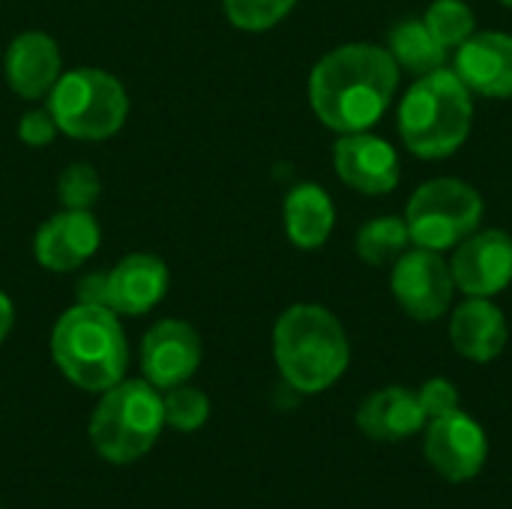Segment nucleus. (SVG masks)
<instances>
[{
	"label": "nucleus",
	"mask_w": 512,
	"mask_h": 509,
	"mask_svg": "<svg viewBox=\"0 0 512 509\" xmlns=\"http://www.w3.org/2000/svg\"><path fill=\"white\" fill-rule=\"evenodd\" d=\"M399 87V66L387 48L348 42L324 54L309 75V102L315 117L339 132H366L390 108Z\"/></svg>",
	"instance_id": "1"
},
{
	"label": "nucleus",
	"mask_w": 512,
	"mask_h": 509,
	"mask_svg": "<svg viewBox=\"0 0 512 509\" xmlns=\"http://www.w3.org/2000/svg\"><path fill=\"white\" fill-rule=\"evenodd\" d=\"M279 375L297 393L330 390L351 363V342L339 318L315 303L288 306L273 327Z\"/></svg>",
	"instance_id": "2"
},
{
	"label": "nucleus",
	"mask_w": 512,
	"mask_h": 509,
	"mask_svg": "<svg viewBox=\"0 0 512 509\" xmlns=\"http://www.w3.org/2000/svg\"><path fill=\"white\" fill-rule=\"evenodd\" d=\"M51 357L60 375L84 393H105L120 384L129 366V345L117 312L99 303L66 309L51 330Z\"/></svg>",
	"instance_id": "3"
},
{
	"label": "nucleus",
	"mask_w": 512,
	"mask_h": 509,
	"mask_svg": "<svg viewBox=\"0 0 512 509\" xmlns=\"http://www.w3.org/2000/svg\"><path fill=\"white\" fill-rule=\"evenodd\" d=\"M474 99L453 69L420 75L399 102L402 144L420 159H447L471 135Z\"/></svg>",
	"instance_id": "4"
},
{
	"label": "nucleus",
	"mask_w": 512,
	"mask_h": 509,
	"mask_svg": "<svg viewBox=\"0 0 512 509\" xmlns=\"http://www.w3.org/2000/svg\"><path fill=\"white\" fill-rule=\"evenodd\" d=\"M99 396L87 423L90 447L111 465L144 459L165 429L162 390L147 378H123Z\"/></svg>",
	"instance_id": "5"
},
{
	"label": "nucleus",
	"mask_w": 512,
	"mask_h": 509,
	"mask_svg": "<svg viewBox=\"0 0 512 509\" xmlns=\"http://www.w3.org/2000/svg\"><path fill=\"white\" fill-rule=\"evenodd\" d=\"M57 129L78 141H105L123 129L129 96L120 78L96 66H78L57 78L48 93Z\"/></svg>",
	"instance_id": "6"
},
{
	"label": "nucleus",
	"mask_w": 512,
	"mask_h": 509,
	"mask_svg": "<svg viewBox=\"0 0 512 509\" xmlns=\"http://www.w3.org/2000/svg\"><path fill=\"white\" fill-rule=\"evenodd\" d=\"M480 219H483L480 192L456 177H435L423 183L405 207L411 243L432 252L456 249L480 228Z\"/></svg>",
	"instance_id": "7"
},
{
	"label": "nucleus",
	"mask_w": 512,
	"mask_h": 509,
	"mask_svg": "<svg viewBox=\"0 0 512 509\" xmlns=\"http://www.w3.org/2000/svg\"><path fill=\"white\" fill-rule=\"evenodd\" d=\"M390 288L408 318L429 324V321H438L447 315V309L453 303L456 282H453V270L441 258V252L417 246L414 252H402L399 261L393 264Z\"/></svg>",
	"instance_id": "8"
},
{
	"label": "nucleus",
	"mask_w": 512,
	"mask_h": 509,
	"mask_svg": "<svg viewBox=\"0 0 512 509\" xmlns=\"http://www.w3.org/2000/svg\"><path fill=\"white\" fill-rule=\"evenodd\" d=\"M426 459L447 483H468L489 459V438L474 417L453 411L426 423Z\"/></svg>",
	"instance_id": "9"
},
{
	"label": "nucleus",
	"mask_w": 512,
	"mask_h": 509,
	"mask_svg": "<svg viewBox=\"0 0 512 509\" xmlns=\"http://www.w3.org/2000/svg\"><path fill=\"white\" fill-rule=\"evenodd\" d=\"M201 336L180 318L156 321L141 339V372L156 390L192 381L201 366Z\"/></svg>",
	"instance_id": "10"
},
{
	"label": "nucleus",
	"mask_w": 512,
	"mask_h": 509,
	"mask_svg": "<svg viewBox=\"0 0 512 509\" xmlns=\"http://www.w3.org/2000/svg\"><path fill=\"white\" fill-rule=\"evenodd\" d=\"M453 282L465 297H495L512 282V237L501 228L474 231L456 246Z\"/></svg>",
	"instance_id": "11"
},
{
	"label": "nucleus",
	"mask_w": 512,
	"mask_h": 509,
	"mask_svg": "<svg viewBox=\"0 0 512 509\" xmlns=\"http://www.w3.org/2000/svg\"><path fill=\"white\" fill-rule=\"evenodd\" d=\"M102 243V228L90 210L63 207L51 219H45L33 240V255L39 267L51 273H72L87 264Z\"/></svg>",
	"instance_id": "12"
},
{
	"label": "nucleus",
	"mask_w": 512,
	"mask_h": 509,
	"mask_svg": "<svg viewBox=\"0 0 512 509\" xmlns=\"http://www.w3.org/2000/svg\"><path fill=\"white\" fill-rule=\"evenodd\" d=\"M336 174L363 195H387L399 186V156L390 141L366 132H348L333 150Z\"/></svg>",
	"instance_id": "13"
},
{
	"label": "nucleus",
	"mask_w": 512,
	"mask_h": 509,
	"mask_svg": "<svg viewBox=\"0 0 512 509\" xmlns=\"http://www.w3.org/2000/svg\"><path fill=\"white\" fill-rule=\"evenodd\" d=\"M168 267L150 252H132L105 273V306L117 315H147L168 294Z\"/></svg>",
	"instance_id": "14"
},
{
	"label": "nucleus",
	"mask_w": 512,
	"mask_h": 509,
	"mask_svg": "<svg viewBox=\"0 0 512 509\" xmlns=\"http://www.w3.org/2000/svg\"><path fill=\"white\" fill-rule=\"evenodd\" d=\"M471 93L489 99H510L512 96V36L486 30L471 33L456 48V69H453Z\"/></svg>",
	"instance_id": "15"
},
{
	"label": "nucleus",
	"mask_w": 512,
	"mask_h": 509,
	"mask_svg": "<svg viewBox=\"0 0 512 509\" xmlns=\"http://www.w3.org/2000/svg\"><path fill=\"white\" fill-rule=\"evenodd\" d=\"M3 75L21 99L48 96L63 75V60L57 42L42 30L18 33L3 54Z\"/></svg>",
	"instance_id": "16"
},
{
	"label": "nucleus",
	"mask_w": 512,
	"mask_h": 509,
	"mask_svg": "<svg viewBox=\"0 0 512 509\" xmlns=\"http://www.w3.org/2000/svg\"><path fill=\"white\" fill-rule=\"evenodd\" d=\"M429 417L420 405V396L405 387H384L363 399L357 408V426L366 438L381 444H396L414 438L426 429Z\"/></svg>",
	"instance_id": "17"
},
{
	"label": "nucleus",
	"mask_w": 512,
	"mask_h": 509,
	"mask_svg": "<svg viewBox=\"0 0 512 509\" xmlns=\"http://www.w3.org/2000/svg\"><path fill=\"white\" fill-rule=\"evenodd\" d=\"M507 318L492 297H468L450 318L453 348L474 363H492L507 348Z\"/></svg>",
	"instance_id": "18"
},
{
	"label": "nucleus",
	"mask_w": 512,
	"mask_h": 509,
	"mask_svg": "<svg viewBox=\"0 0 512 509\" xmlns=\"http://www.w3.org/2000/svg\"><path fill=\"white\" fill-rule=\"evenodd\" d=\"M285 234L297 249H321L336 225V207L318 183H300L285 195Z\"/></svg>",
	"instance_id": "19"
},
{
	"label": "nucleus",
	"mask_w": 512,
	"mask_h": 509,
	"mask_svg": "<svg viewBox=\"0 0 512 509\" xmlns=\"http://www.w3.org/2000/svg\"><path fill=\"white\" fill-rule=\"evenodd\" d=\"M387 51L396 60V66L408 69L417 78L447 66V48L435 39L423 18H405L393 24L387 36Z\"/></svg>",
	"instance_id": "20"
},
{
	"label": "nucleus",
	"mask_w": 512,
	"mask_h": 509,
	"mask_svg": "<svg viewBox=\"0 0 512 509\" xmlns=\"http://www.w3.org/2000/svg\"><path fill=\"white\" fill-rule=\"evenodd\" d=\"M408 246H411V231L408 222L399 216H378L357 231V255L372 267H384L396 261Z\"/></svg>",
	"instance_id": "21"
},
{
	"label": "nucleus",
	"mask_w": 512,
	"mask_h": 509,
	"mask_svg": "<svg viewBox=\"0 0 512 509\" xmlns=\"http://www.w3.org/2000/svg\"><path fill=\"white\" fill-rule=\"evenodd\" d=\"M162 411H165V426L174 432H198L210 420V399L204 390L186 384L162 390Z\"/></svg>",
	"instance_id": "22"
},
{
	"label": "nucleus",
	"mask_w": 512,
	"mask_h": 509,
	"mask_svg": "<svg viewBox=\"0 0 512 509\" xmlns=\"http://www.w3.org/2000/svg\"><path fill=\"white\" fill-rule=\"evenodd\" d=\"M423 21L447 51L459 48L471 33H477V15L465 0H435Z\"/></svg>",
	"instance_id": "23"
},
{
	"label": "nucleus",
	"mask_w": 512,
	"mask_h": 509,
	"mask_svg": "<svg viewBox=\"0 0 512 509\" xmlns=\"http://www.w3.org/2000/svg\"><path fill=\"white\" fill-rule=\"evenodd\" d=\"M297 0H222L228 21L246 33H264L276 27Z\"/></svg>",
	"instance_id": "24"
},
{
	"label": "nucleus",
	"mask_w": 512,
	"mask_h": 509,
	"mask_svg": "<svg viewBox=\"0 0 512 509\" xmlns=\"http://www.w3.org/2000/svg\"><path fill=\"white\" fill-rule=\"evenodd\" d=\"M99 192H102L99 174L87 162H75V165L63 168V174L57 180L60 204L69 210H90L99 201Z\"/></svg>",
	"instance_id": "25"
},
{
	"label": "nucleus",
	"mask_w": 512,
	"mask_h": 509,
	"mask_svg": "<svg viewBox=\"0 0 512 509\" xmlns=\"http://www.w3.org/2000/svg\"><path fill=\"white\" fill-rule=\"evenodd\" d=\"M417 396H420V405H423L429 420H438V417L459 411V390L447 378H429Z\"/></svg>",
	"instance_id": "26"
},
{
	"label": "nucleus",
	"mask_w": 512,
	"mask_h": 509,
	"mask_svg": "<svg viewBox=\"0 0 512 509\" xmlns=\"http://www.w3.org/2000/svg\"><path fill=\"white\" fill-rule=\"evenodd\" d=\"M57 132L60 129H57V123H54L48 108H33V111L21 114V120H18V138L27 147H45V144L54 141Z\"/></svg>",
	"instance_id": "27"
},
{
	"label": "nucleus",
	"mask_w": 512,
	"mask_h": 509,
	"mask_svg": "<svg viewBox=\"0 0 512 509\" xmlns=\"http://www.w3.org/2000/svg\"><path fill=\"white\" fill-rule=\"evenodd\" d=\"M12 324H15V306H12L9 294H6V291H0V345L6 342V336H9V330H12Z\"/></svg>",
	"instance_id": "28"
},
{
	"label": "nucleus",
	"mask_w": 512,
	"mask_h": 509,
	"mask_svg": "<svg viewBox=\"0 0 512 509\" xmlns=\"http://www.w3.org/2000/svg\"><path fill=\"white\" fill-rule=\"evenodd\" d=\"M501 3H504V6H507V9H512V0H501Z\"/></svg>",
	"instance_id": "29"
}]
</instances>
